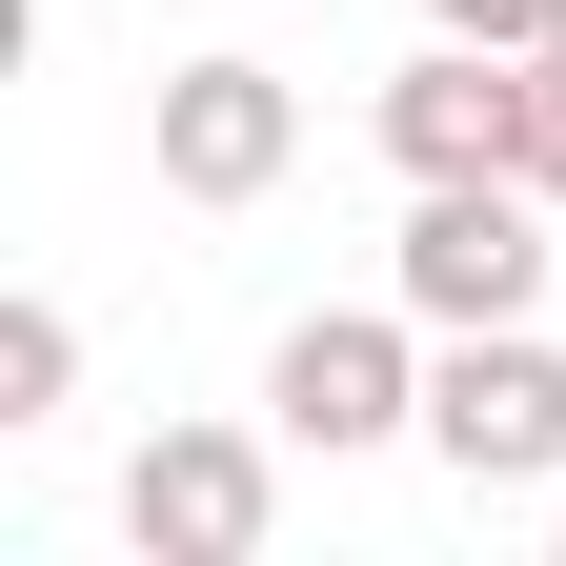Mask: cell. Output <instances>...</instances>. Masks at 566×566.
<instances>
[{"instance_id":"1","label":"cell","mask_w":566,"mask_h":566,"mask_svg":"<svg viewBox=\"0 0 566 566\" xmlns=\"http://www.w3.org/2000/svg\"><path fill=\"white\" fill-rule=\"evenodd\" d=\"M385 283L424 304V344H446V324H526L546 304V182H405Z\"/></svg>"},{"instance_id":"2","label":"cell","mask_w":566,"mask_h":566,"mask_svg":"<svg viewBox=\"0 0 566 566\" xmlns=\"http://www.w3.org/2000/svg\"><path fill=\"white\" fill-rule=\"evenodd\" d=\"M424 446H446V485H546V465H566V344H546V324H446Z\"/></svg>"},{"instance_id":"3","label":"cell","mask_w":566,"mask_h":566,"mask_svg":"<svg viewBox=\"0 0 566 566\" xmlns=\"http://www.w3.org/2000/svg\"><path fill=\"white\" fill-rule=\"evenodd\" d=\"M263 526H283L263 424H163V446L122 465V546L142 566H263Z\"/></svg>"},{"instance_id":"4","label":"cell","mask_w":566,"mask_h":566,"mask_svg":"<svg viewBox=\"0 0 566 566\" xmlns=\"http://www.w3.org/2000/svg\"><path fill=\"white\" fill-rule=\"evenodd\" d=\"M405 324L424 304H324V324H283V365H263V424L283 446H385V424H424V365H405Z\"/></svg>"},{"instance_id":"5","label":"cell","mask_w":566,"mask_h":566,"mask_svg":"<svg viewBox=\"0 0 566 566\" xmlns=\"http://www.w3.org/2000/svg\"><path fill=\"white\" fill-rule=\"evenodd\" d=\"M385 163L405 182H526V61L424 21V61L385 82Z\"/></svg>"},{"instance_id":"6","label":"cell","mask_w":566,"mask_h":566,"mask_svg":"<svg viewBox=\"0 0 566 566\" xmlns=\"http://www.w3.org/2000/svg\"><path fill=\"white\" fill-rule=\"evenodd\" d=\"M283 163H304L283 61H163V202H263Z\"/></svg>"},{"instance_id":"7","label":"cell","mask_w":566,"mask_h":566,"mask_svg":"<svg viewBox=\"0 0 566 566\" xmlns=\"http://www.w3.org/2000/svg\"><path fill=\"white\" fill-rule=\"evenodd\" d=\"M61 385H82V324H61V304H0V424H61Z\"/></svg>"},{"instance_id":"8","label":"cell","mask_w":566,"mask_h":566,"mask_svg":"<svg viewBox=\"0 0 566 566\" xmlns=\"http://www.w3.org/2000/svg\"><path fill=\"white\" fill-rule=\"evenodd\" d=\"M424 21H446V41H506V61H546V41H566V0H424Z\"/></svg>"},{"instance_id":"9","label":"cell","mask_w":566,"mask_h":566,"mask_svg":"<svg viewBox=\"0 0 566 566\" xmlns=\"http://www.w3.org/2000/svg\"><path fill=\"white\" fill-rule=\"evenodd\" d=\"M526 182H546V202H566V41H546V61H526Z\"/></svg>"}]
</instances>
